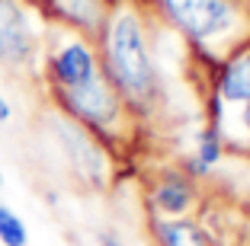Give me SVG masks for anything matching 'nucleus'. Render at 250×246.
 Instances as JSON below:
<instances>
[{
	"mask_svg": "<svg viewBox=\"0 0 250 246\" xmlns=\"http://www.w3.org/2000/svg\"><path fill=\"white\" fill-rule=\"evenodd\" d=\"M64 93V102L71 106L74 115L87 118L93 125H106L116 118V96L112 90L106 87V80L96 74L93 80H87L83 87H74V90H61Z\"/></svg>",
	"mask_w": 250,
	"mask_h": 246,
	"instance_id": "obj_4",
	"label": "nucleus"
},
{
	"mask_svg": "<svg viewBox=\"0 0 250 246\" xmlns=\"http://www.w3.org/2000/svg\"><path fill=\"white\" fill-rule=\"evenodd\" d=\"M32 55V29L20 0H0V58L22 64Z\"/></svg>",
	"mask_w": 250,
	"mask_h": 246,
	"instance_id": "obj_3",
	"label": "nucleus"
},
{
	"mask_svg": "<svg viewBox=\"0 0 250 246\" xmlns=\"http://www.w3.org/2000/svg\"><path fill=\"white\" fill-rule=\"evenodd\" d=\"M0 243L3 246H26L29 243L22 217L13 208H7V205H0Z\"/></svg>",
	"mask_w": 250,
	"mask_h": 246,
	"instance_id": "obj_7",
	"label": "nucleus"
},
{
	"mask_svg": "<svg viewBox=\"0 0 250 246\" xmlns=\"http://www.w3.org/2000/svg\"><path fill=\"white\" fill-rule=\"evenodd\" d=\"M167 16L196 42L228 36L237 26V0H161Z\"/></svg>",
	"mask_w": 250,
	"mask_h": 246,
	"instance_id": "obj_2",
	"label": "nucleus"
},
{
	"mask_svg": "<svg viewBox=\"0 0 250 246\" xmlns=\"http://www.w3.org/2000/svg\"><path fill=\"white\" fill-rule=\"evenodd\" d=\"M157 205H161V211H167V214L186 211V205H189V189H186V182H180V179L164 182L161 192H157Z\"/></svg>",
	"mask_w": 250,
	"mask_h": 246,
	"instance_id": "obj_8",
	"label": "nucleus"
},
{
	"mask_svg": "<svg viewBox=\"0 0 250 246\" xmlns=\"http://www.w3.org/2000/svg\"><path fill=\"white\" fill-rule=\"evenodd\" d=\"M52 74H55V80L61 83V90L83 87L87 80L96 77L93 51H90L83 42H67L64 48L52 58Z\"/></svg>",
	"mask_w": 250,
	"mask_h": 246,
	"instance_id": "obj_5",
	"label": "nucleus"
},
{
	"mask_svg": "<svg viewBox=\"0 0 250 246\" xmlns=\"http://www.w3.org/2000/svg\"><path fill=\"white\" fill-rule=\"evenodd\" d=\"M10 115H13V112H10V102L0 96V122H10Z\"/></svg>",
	"mask_w": 250,
	"mask_h": 246,
	"instance_id": "obj_11",
	"label": "nucleus"
},
{
	"mask_svg": "<svg viewBox=\"0 0 250 246\" xmlns=\"http://www.w3.org/2000/svg\"><path fill=\"white\" fill-rule=\"evenodd\" d=\"M103 246H119V243H116L112 237H103Z\"/></svg>",
	"mask_w": 250,
	"mask_h": 246,
	"instance_id": "obj_13",
	"label": "nucleus"
},
{
	"mask_svg": "<svg viewBox=\"0 0 250 246\" xmlns=\"http://www.w3.org/2000/svg\"><path fill=\"white\" fill-rule=\"evenodd\" d=\"M0 186H3V173H0Z\"/></svg>",
	"mask_w": 250,
	"mask_h": 246,
	"instance_id": "obj_14",
	"label": "nucleus"
},
{
	"mask_svg": "<svg viewBox=\"0 0 250 246\" xmlns=\"http://www.w3.org/2000/svg\"><path fill=\"white\" fill-rule=\"evenodd\" d=\"M221 96L234 102H250V55L237 58L221 80Z\"/></svg>",
	"mask_w": 250,
	"mask_h": 246,
	"instance_id": "obj_6",
	"label": "nucleus"
},
{
	"mask_svg": "<svg viewBox=\"0 0 250 246\" xmlns=\"http://www.w3.org/2000/svg\"><path fill=\"white\" fill-rule=\"evenodd\" d=\"M244 125H247V131H250V102H244Z\"/></svg>",
	"mask_w": 250,
	"mask_h": 246,
	"instance_id": "obj_12",
	"label": "nucleus"
},
{
	"mask_svg": "<svg viewBox=\"0 0 250 246\" xmlns=\"http://www.w3.org/2000/svg\"><path fill=\"white\" fill-rule=\"evenodd\" d=\"M106 64L109 77L135 99H147L154 90V67L147 55L145 29L132 10H122L109 19L106 29Z\"/></svg>",
	"mask_w": 250,
	"mask_h": 246,
	"instance_id": "obj_1",
	"label": "nucleus"
},
{
	"mask_svg": "<svg viewBox=\"0 0 250 246\" xmlns=\"http://www.w3.org/2000/svg\"><path fill=\"white\" fill-rule=\"evenodd\" d=\"M215 160H218V141H215V134H206L202 138V167H208Z\"/></svg>",
	"mask_w": 250,
	"mask_h": 246,
	"instance_id": "obj_10",
	"label": "nucleus"
},
{
	"mask_svg": "<svg viewBox=\"0 0 250 246\" xmlns=\"http://www.w3.org/2000/svg\"><path fill=\"white\" fill-rule=\"evenodd\" d=\"M161 237H164V246H206V240H202V233L196 227L177 224V221L161 224Z\"/></svg>",
	"mask_w": 250,
	"mask_h": 246,
	"instance_id": "obj_9",
	"label": "nucleus"
}]
</instances>
